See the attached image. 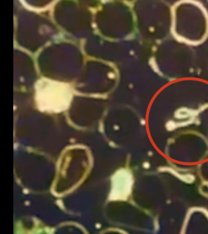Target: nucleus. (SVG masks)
<instances>
[{"instance_id":"f257e3e1","label":"nucleus","mask_w":208,"mask_h":234,"mask_svg":"<svg viewBox=\"0 0 208 234\" xmlns=\"http://www.w3.org/2000/svg\"><path fill=\"white\" fill-rule=\"evenodd\" d=\"M197 112L190 111L186 109H182L178 111L175 114V116L178 118L181 119L186 118L189 116H192L197 114Z\"/></svg>"},{"instance_id":"f03ea898","label":"nucleus","mask_w":208,"mask_h":234,"mask_svg":"<svg viewBox=\"0 0 208 234\" xmlns=\"http://www.w3.org/2000/svg\"><path fill=\"white\" fill-rule=\"evenodd\" d=\"M176 127V125L173 122L170 121L167 123L166 127L167 129L169 130H172L174 129Z\"/></svg>"}]
</instances>
